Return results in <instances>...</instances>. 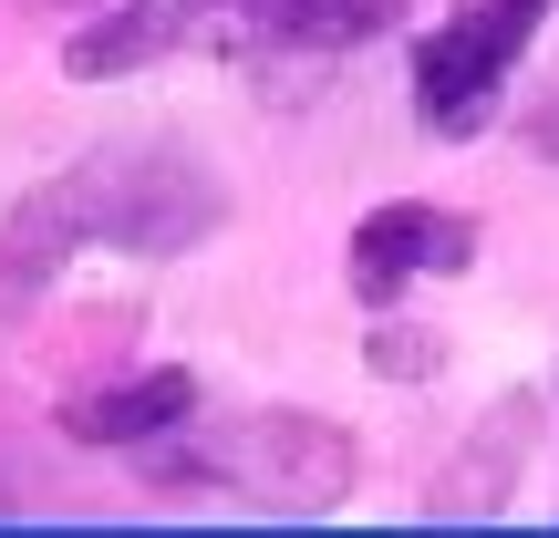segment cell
<instances>
[{"label": "cell", "instance_id": "obj_5", "mask_svg": "<svg viewBox=\"0 0 559 538\" xmlns=\"http://www.w3.org/2000/svg\"><path fill=\"white\" fill-rule=\"evenodd\" d=\"M466 260H477V218H456V207H373L353 228V300L362 311H394L404 279L466 270Z\"/></svg>", "mask_w": 559, "mask_h": 538}, {"label": "cell", "instance_id": "obj_2", "mask_svg": "<svg viewBox=\"0 0 559 538\" xmlns=\"http://www.w3.org/2000/svg\"><path fill=\"white\" fill-rule=\"evenodd\" d=\"M156 498H228V507H270V518H311L353 487V435L311 415H249L228 435L187 445V456L145 466Z\"/></svg>", "mask_w": 559, "mask_h": 538}, {"label": "cell", "instance_id": "obj_4", "mask_svg": "<svg viewBox=\"0 0 559 538\" xmlns=\"http://www.w3.org/2000/svg\"><path fill=\"white\" fill-rule=\"evenodd\" d=\"M404 0H218V21H207V52H228L249 83L290 73L300 94L321 83V62H342L353 41L394 32Z\"/></svg>", "mask_w": 559, "mask_h": 538}, {"label": "cell", "instance_id": "obj_6", "mask_svg": "<svg viewBox=\"0 0 559 538\" xmlns=\"http://www.w3.org/2000/svg\"><path fill=\"white\" fill-rule=\"evenodd\" d=\"M207 21H218V0H124L94 32H73L62 73L73 83H115V73H135V62H166V52H187V41H207Z\"/></svg>", "mask_w": 559, "mask_h": 538}, {"label": "cell", "instance_id": "obj_7", "mask_svg": "<svg viewBox=\"0 0 559 538\" xmlns=\"http://www.w3.org/2000/svg\"><path fill=\"white\" fill-rule=\"evenodd\" d=\"M177 425H198V383L187 373L104 383V394L62 404V435H83V445H156V435H177Z\"/></svg>", "mask_w": 559, "mask_h": 538}, {"label": "cell", "instance_id": "obj_8", "mask_svg": "<svg viewBox=\"0 0 559 538\" xmlns=\"http://www.w3.org/2000/svg\"><path fill=\"white\" fill-rule=\"evenodd\" d=\"M373 362H383V373H436V342H415V332H373Z\"/></svg>", "mask_w": 559, "mask_h": 538}, {"label": "cell", "instance_id": "obj_3", "mask_svg": "<svg viewBox=\"0 0 559 538\" xmlns=\"http://www.w3.org/2000/svg\"><path fill=\"white\" fill-rule=\"evenodd\" d=\"M559 11V0H466L456 21H436L415 52V124L425 135H477L498 115L508 73H519L528 32Z\"/></svg>", "mask_w": 559, "mask_h": 538}, {"label": "cell", "instance_id": "obj_1", "mask_svg": "<svg viewBox=\"0 0 559 538\" xmlns=\"http://www.w3.org/2000/svg\"><path fill=\"white\" fill-rule=\"evenodd\" d=\"M218 218H228V187L198 145H94L0 218V321H21L83 249L177 260V249L218 239Z\"/></svg>", "mask_w": 559, "mask_h": 538}]
</instances>
